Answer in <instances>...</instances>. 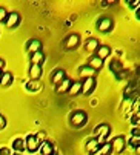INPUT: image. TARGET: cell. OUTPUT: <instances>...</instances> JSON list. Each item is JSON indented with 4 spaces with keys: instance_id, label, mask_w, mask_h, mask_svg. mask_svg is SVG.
<instances>
[{
    "instance_id": "1",
    "label": "cell",
    "mask_w": 140,
    "mask_h": 155,
    "mask_svg": "<svg viewBox=\"0 0 140 155\" xmlns=\"http://www.w3.org/2000/svg\"><path fill=\"white\" fill-rule=\"evenodd\" d=\"M109 132H111L109 124H99V126H96V129H94V134L97 135V137H96V141H97L100 146L106 143V138H108V135H109Z\"/></svg>"
},
{
    "instance_id": "2",
    "label": "cell",
    "mask_w": 140,
    "mask_h": 155,
    "mask_svg": "<svg viewBox=\"0 0 140 155\" xmlns=\"http://www.w3.org/2000/svg\"><path fill=\"white\" fill-rule=\"evenodd\" d=\"M69 120H71V124H73L74 127H82V126L86 124L88 115H86V112H83V110H76V112L71 114Z\"/></svg>"
},
{
    "instance_id": "3",
    "label": "cell",
    "mask_w": 140,
    "mask_h": 155,
    "mask_svg": "<svg viewBox=\"0 0 140 155\" xmlns=\"http://www.w3.org/2000/svg\"><path fill=\"white\" fill-rule=\"evenodd\" d=\"M79 43H80V35L76 34V32H73V34H69V35L65 38V41L62 43V45H63L65 49L73 51V49H76V48L79 46Z\"/></svg>"
},
{
    "instance_id": "4",
    "label": "cell",
    "mask_w": 140,
    "mask_h": 155,
    "mask_svg": "<svg viewBox=\"0 0 140 155\" xmlns=\"http://www.w3.org/2000/svg\"><path fill=\"white\" fill-rule=\"evenodd\" d=\"M19 23H20V14H19V12H15V11L8 12L6 20H5V25H6V28L14 29V28H17V26H19Z\"/></svg>"
},
{
    "instance_id": "5",
    "label": "cell",
    "mask_w": 140,
    "mask_h": 155,
    "mask_svg": "<svg viewBox=\"0 0 140 155\" xmlns=\"http://www.w3.org/2000/svg\"><path fill=\"white\" fill-rule=\"evenodd\" d=\"M82 83V94L83 95H89L92 91H94V87H96V78L94 77H89V78H85Z\"/></svg>"
},
{
    "instance_id": "6",
    "label": "cell",
    "mask_w": 140,
    "mask_h": 155,
    "mask_svg": "<svg viewBox=\"0 0 140 155\" xmlns=\"http://www.w3.org/2000/svg\"><path fill=\"white\" fill-rule=\"evenodd\" d=\"M111 147H112V150H114L115 153H122V152L125 150V147H126V140H125V137H122V135L115 137V138L112 140V143H111Z\"/></svg>"
},
{
    "instance_id": "7",
    "label": "cell",
    "mask_w": 140,
    "mask_h": 155,
    "mask_svg": "<svg viewBox=\"0 0 140 155\" xmlns=\"http://www.w3.org/2000/svg\"><path fill=\"white\" fill-rule=\"evenodd\" d=\"M112 26H114V21L109 17H103V18H100L97 21V29L100 32H109L112 29Z\"/></svg>"
},
{
    "instance_id": "8",
    "label": "cell",
    "mask_w": 140,
    "mask_h": 155,
    "mask_svg": "<svg viewBox=\"0 0 140 155\" xmlns=\"http://www.w3.org/2000/svg\"><path fill=\"white\" fill-rule=\"evenodd\" d=\"M39 147H40V144L37 143L36 135H28V137H26V140H25V149H26L28 152L34 153V152H37V150H39Z\"/></svg>"
},
{
    "instance_id": "9",
    "label": "cell",
    "mask_w": 140,
    "mask_h": 155,
    "mask_svg": "<svg viewBox=\"0 0 140 155\" xmlns=\"http://www.w3.org/2000/svg\"><path fill=\"white\" fill-rule=\"evenodd\" d=\"M39 150H40V155H53V153H56L54 152V144L51 141H48V140H45L40 144Z\"/></svg>"
},
{
    "instance_id": "10",
    "label": "cell",
    "mask_w": 140,
    "mask_h": 155,
    "mask_svg": "<svg viewBox=\"0 0 140 155\" xmlns=\"http://www.w3.org/2000/svg\"><path fill=\"white\" fill-rule=\"evenodd\" d=\"M86 66H89L92 71H100V69L103 68V60H100V58L96 57V55H92V57L88 60V64H86Z\"/></svg>"
},
{
    "instance_id": "11",
    "label": "cell",
    "mask_w": 140,
    "mask_h": 155,
    "mask_svg": "<svg viewBox=\"0 0 140 155\" xmlns=\"http://www.w3.org/2000/svg\"><path fill=\"white\" fill-rule=\"evenodd\" d=\"M42 74H43L42 66H37V64H31V66H29V78H31V80L39 81L40 77H42Z\"/></svg>"
},
{
    "instance_id": "12",
    "label": "cell",
    "mask_w": 140,
    "mask_h": 155,
    "mask_svg": "<svg viewBox=\"0 0 140 155\" xmlns=\"http://www.w3.org/2000/svg\"><path fill=\"white\" fill-rule=\"evenodd\" d=\"M26 49H28V52H31V54L42 51V41H40V40H37V38L29 40V41H28V46H26Z\"/></svg>"
},
{
    "instance_id": "13",
    "label": "cell",
    "mask_w": 140,
    "mask_h": 155,
    "mask_svg": "<svg viewBox=\"0 0 140 155\" xmlns=\"http://www.w3.org/2000/svg\"><path fill=\"white\" fill-rule=\"evenodd\" d=\"M71 80L69 78H63L57 86H56V92L57 94H65V92H68V89H69V86H71Z\"/></svg>"
},
{
    "instance_id": "14",
    "label": "cell",
    "mask_w": 140,
    "mask_h": 155,
    "mask_svg": "<svg viewBox=\"0 0 140 155\" xmlns=\"http://www.w3.org/2000/svg\"><path fill=\"white\" fill-rule=\"evenodd\" d=\"M109 54H111V48L106 45H100L96 49V57H99L100 60H105L106 57H109Z\"/></svg>"
},
{
    "instance_id": "15",
    "label": "cell",
    "mask_w": 140,
    "mask_h": 155,
    "mask_svg": "<svg viewBox=\"0 0 140 155\" xmlns=\"http://www.w3.org/2000/svg\"><path fill=\"white\" fill-rule=\"evenodd\" d=\"M100 46V43H99V40L97 38H89V40H86V43H85V49L88 51V52H96V49Z\"/></svg>"
},
{
    "instance_id": "16",
    "label": "cell",
    "mask_w": 140,
    "mask_h": 155,
    "mask_svg": "<svg viewBox=\"0 0 140 155\" xmlns=\"http://www.w3.org/2000/svg\"><path fill=\"white\" fill-rule=\"evenodd\" d=\"M99 147H100V144L96 141V138H89V140L86 141V150H88L91 155H94V153L99 150Z\"/></svg>"
},
{
    "instance_id": "17",
    "label": "cell",
    "mask_w": 140,
    "mask_h": 155,
    "mask_svg": "<svg viewBox=\"0 0 140 155\" xmlns=\"http://www.w3.org/2000/svg\"><path fill=\"white\" fill-rule=\"evenodd\" d=\"M31 64H37V66H42V63L45 61V54L42 52V51H39V52H34V54H31Z\"/></svg>"
},
{
    "instance_id": "18",
    "label": "cell",
    "mask_w": 140,
    "mask_h": 155,
    "mask_svg": "<svg viewBox=\"0 0 140 155\" xmlns=\"http://www.w3.org/2000/svg\"><path fill=\"white\" fill-rule=\"evenodd\" d=\"M63 78H66V77H65V69H56V71H54V74L51 75V81H53L56 86H57Z\"/></svg>"
},
{
    "instance_id": "19",
    "label": "cell",
    "mask_w": 140,
    "mask_h": 155,
    "mask_svg": "<svg viewBox=\"0 0 140 155\" xmlns=\"http://www.w3.org/2000/svg\"><path fill=\"white\" fill-rule=\"evenodd\" d=\"M26 89H28L29 92H37V91H40V89H42V83H40V80H39V81H36V80H29V81L26 83Z\"/></svg>"
},
{
    "instance_id": "20",
    "label": "cell",
    "mask_w": 140,
    "mask_h": 155,
    "mask_svg": "<svg viewBox=\"0 0 140 155\" xmlns=\"http://www.w3.org/2000/svg\"><path fill=\"white\" fill-rule=\"evenodd\" d=\"M12 149L17 152V153H22L23 150H25V140H22V138H15L12 141Z\"/></svg>"
},
{
    "instance_id": "21",
    "label": "cell",
    "mask_w": 140,
    "mask_h": 155,
    "mask_svg": "<svg viewBox=\"0 0 140 155\" xmlns=\"http://www.w3.org/2000/svg\"><path fill=\"white\" fill-rule=\"evenodd\" d=\"M12 74L9 72V71H6V72H2V77H0V84L2 86H8V84H11L12 83Z\"/></svg>"
},
{
    "instance_id": "22",
    "label": "cell",
    "mask_w": 140,
    "mask_h": 155,
    "mask_svg": "<svg viewBox=\"0 0 140 155\" xmlns=\"http://www.w3.org/2000/svg\"><path fill=\"white\" fill-rule=\"evenodd\" d=\"M94 72L96 71H92L91 68H89V66H82V68H80V71H79V74H80V77L85 80V78H89V77H92V75H94Z\"/></svg>"
},
{
    "instance_id": "23",
    "label": "cell",
    "mask_w": 140,
    "mask_h": 155,
    "mask_svg": "<svg viewBox=\"0 0 140 155\" xmlns=\"http://www.w3.org/2000/svg\"><path fill=\"white\" fill-rule=\"evenodd\" d=\"M80 91H82V83L76 81V83H71V86H69V89H68V94L69 95H77V94H80Z\"/></svg>"
},
{
    "instance_id": "24",
    "label": "cell",
    "mask_w": 140,
    "mask_h": 155,
    "mask_svg": "<svg viewBox=\"0 0 140 155\" xmlns=\"http://www.w3.org/2000/svg\"><path fill=\"white\" fill-rule=\"evenodd\" d=\"M112 152V147H111V143H105L99 147V150L94 153V155H109Z\"/></svg>"
},
{
    "instance_id": "25",
    "label": "cell",
    "mask_w": 140,
    "mask_h": 155,
    "mask_svg": "<svg viewBox=\"0 0 140 155\" xmlns=\"http://www.w3.org/2000/svg\"><path fill=\"white\" fill-rule=\"evenodd\" d=\"M109 68H111V71H112L115 75H117L119 72H122V71H123V68H122V63H120L119 60H112V63H111Z\"/></svg>"
},
{
    "instance_id": "26",
    "label": "cell",
    "mask_w": 140,
    "mask_h": 155,
    "mask_svg": "<svg viewBox=\"0 0 140 155\" xmlns=\"http://www.w3.org/2000/svg\"><path fill=\"white\" fill-rule=\"evenodd\" d=\"M129 146L132 147V149H138V146H140V137H131V140H129Z\"/></svg>"
},
{
    "instance_id": "27",
    "label": "cell",
    "mask_w": 140,
    "mask_h": 155,
    "mask_svg": "<svg viewBox=\"0 0 140 155\" xmlns=\"http://www.w3.org/2000/svg\"><path fill=\"white\" fill-rule=\"evenodd\" d=\"M6 15H8V11H6L3 6H0V23H5Z\"/></svg>"
},
{
    "instance_id": "28",
    "label": "cell",
    "mask_w": 140,
    "mask_h": 155,
    "mask_svg": "<svg viewBox=\"0 0 140 155\" xmlns=\"http://www.w3.org/2000/svg\"><path fill=\"white\" fill-rule=\"evenodd\" d=\"M138 121H140V114L137 112V114H134V115L131 117V123H132L134 127H135V126H138Z\"/></svg>"
},
{
    "instance_id": "29",
    "label": "cell",
    "mask_w": 140,
    "mask_h": 155,
    "mask_svg": "<svg viewBox=\"0 0 140 155\" xmlns=\"http://www.w3.org/2000/svg\"><path fill=\"white\" fill-rule=\"evenodd\" d=\"M45 138H46V137H45V132H39V134L36 135V140H37L39 144H42V143L45 141Z\"/></svg>"
},
{
    "instance_id": "30",
    "label": "cell",
    "mask_w": 140,
    "mask_h": 155,
    "mask_svg": "<svg viewBox=\"0 0 140 155\" xmlns=\"http://www.w3.org/2000/svg\"><path fill=\"white\" fill-rule=\"evenodd\" d=\"M138 106H140V100H138V97L134 100V103H132V107H134V110H135V114L138 112Z\"/></svg>"
},
{
    "instance_id": "31",
    "label": "cell",
    "mask_w": 140,
    "mask_h": 155,
    "mask_svg": "<svg viewBox=\"0 0 140 155\" xmlns=\"http://www.w3.org/2000/svg\"><path fill=\"white\" fill-rule=\"evenodd\" d=\"M131 134H132V137H140V129H138V126H135V127L131 130Z\"/></svg>"
},
{
    "instance_id": "32",
    "label": "cell",
    "mask_w": 140,
    "mask_h": 155,
    "mask_svg": "<svg viewBox=\"0 0 140 155\" xmlns=\"http://www.w3.org/2000/svg\"><path fill=\"white\" fill-rule=\"evenodd\" d=\"M5 126H6V120H5V117L2 114H0V129H3Z\"/></svg>"
},
{
    "instance_id": "33",
    "label": "cell",
    "mask_w": 140,
    "mask_h": 155,
    "mask_svg": "<svg viewBox=\"0 0 140 155\" xmlns=\"http://www.w3.org/2000/svg\"><path fill=\"white\" fill-rule=\"evenodd\" d=\"M0 155H11V150L8 147H2L0 149Z\"/></svg>"
},
{
    "instance_id": "34",
    "label": "cell",
    "mask_w": 140,
    "mask_h": 155,
    "mask_svg": "<svg viewBox=\"0 0 140 155\" xmlns=\"http://www.w3.org/2000/svg\"><path fill=\"white\" fill-rule=\"evenodd\" d=\"M128 5L132 6V8H137V6L140 5V2H138V0H137V2H128Z\"/></svg>"
},
{
    "instance_id": "35",
    "label": "cell",
    "mask_w": 140,
    "mask_h": 155,
    "mask_svg": "<svg viewBox=\"0 0 140 155\" xmlns=\"http://www.w3.org/2000/svg\"><path fill=\"white\" fill-rule=\"evenodd\" d=\"M3 66H5V60H3V58H0V72H2Z\"/></svg>"
},
{
    "instance_id": "36",
    "label": "cell",
    "mask_w": 140,
    "mask_h": 155,
    "mask_svg": "<svg viewBox=\"0 0 140 155\" xmlns=\"http://www.w3.org/2000/svg\"><path fill=\"white\" fill-rule=\"evenodd\" d=\"M11 155H12V153H11ZM14 155H22V153H17V152H15V153H14Z\"/></svg>"
},
{
    "instance_id": "37",
    "label": "cell",
    "mask_w": 140,
    "mask_h": 155,
    "mask_svg": "<svg viewBox=\"0 0 140 155\" xmlns=\"http://www.w3.org/2000/svg\"><path fill=\"white\" fill-rule=\"evenodd\" d=\"M53 155H59V153H53Z\"/></svg>"
},
{
    "instance_id": "38",
    "label": "cell",
    "mask_w": 140,
    "mask_h": 155,
    "mask_svg": "<svg viewBox=\"0 0 140 155\" xmlns=\"http://www.w3.org/2000/svg\"><path fill=\"white\" fill-rule=\"evenodd\" d=\"M0 77H2V72H0Z\"/></svg>"
}]
</instances>
